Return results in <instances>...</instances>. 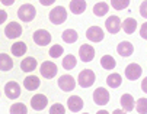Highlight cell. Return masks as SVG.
<instances>
[{
  "mask_svg": "<svg viewBox=\"0 0 147 114\" xmlns=\"http://www.w3.org/2000/svg\"><path fill=\"white\" fill-rule=\"evenodd\" d=\"M48 19L54 25H61V23H64V22L67 20V12H66V9L63 6H57V7H54L50 12Z\"/></svg>",
  "mask_w": 147,
  "mask_h": 114,
  "instance_id": "1",
  "label": "cell"
},
{
  "mask_svg": "<svg viewBox=\"0 0 147 114\" xmlns=\"http://www.w3.org/2000/svg\"><path fill=\"white\" fill-rule=\"evenodd\" d=\"M18 16H19V19L22 20V22H31L36 16V9L32 5H29V3L22 5V6L18 9Z\"/></svg>",
  "mask_w": 147,
  "mask_h": 114,
  "instance_id": "2",
  "label": "cell"
},
{
  "mask_svg": "<svg viewBox=\"0 0 147 114\" xmlns=\"http://www.w3.org/2000/svg\"><path fill=\"white\" fill-rule=\"evenodd\" d=\"M95 72L92 70H83L80 74H79V78H77V82L82 88H89L93 85L95 82Z\"/></svg>",
  "mask_w": 147,
  "mask_h": 114,
  "instance_id": "3",
  "label": "cell"
},
{
  "mask_svg": "<svg viewBox=\"0 0 147 114\" xmlns=\"http://www.w3.org/2000/svg\"><path fill=\"white\" fill-rule=\"evenodd\" d=\"M57 65L54 64V62H51V61H45V62H42L41 64V66H39V72H41V75H42L44 78H47V80H51V78H54L55 75H57Z\"/></svg>",
  "mask_w": 147,
  "mask_h": 114,
  "instance_id": "4",
  "label": "cell"
},
{
  "mask_svg": "<svg viewBox=\"0 0 147 114\" xmlns=\"http://www.w3.org/2000/svg\"><path fill=\"white\" fill-rule=\"evenodd\" d=\"M34 38V42L38 45V46H45V45H48L51 42V35L48 30H44V29H38L34 32L32 35Z\"/></svg>",
  "mask_w": 147,
  "mask_h": 114,
  "instance_id": "5",
  "label": "cell"
},
{
  "mask_svg": "<svg viewBox=\"0 0 147 114\" xmlns=\"http://www.w3.org/2000/svg\"><path fill=\"white\" fill-rule=\"evenodd\" d=\"M105 26H107V30H108L109 33L115 35V33H118V32L121 30L122 22H121V19H119L118 16H109V17L107 19V22H105Z\"/></svg>",
  "mask_w": 147,
  "mask_h": 114,
  "instance_id": "6",
  "label": "cell"
},
{
  "mask_svg": "<svg viewBox=\"0 0 147 114\" xmlns=\"http://www.w3.org/2000/svg\"><path fill=\"white\" fill-rule=\"evenodd\" d=\"M5 35L7 39H16L22 35V26L18 22H10L5 29Z\"/></svg>",
  "mask_w": 147,
  "mask_h": 114,
  "instance_id": "7",
  "label": "cell"
},
{
  "mask_svg": "<svg viewBox=\"0 0 147 114\" xmlns=\"http://www.w3.org/2000/svg\"><path fill=\"white\" fill-rule=\"evenodd\" d=\"M5 94L10 100H16L20 95V85L16 81H9L5 85Z\"/></svg>",
  "mask_w": 147,
  "mask_h": 114,
  "instance_id": "8",
  "label": "cell"
},
{
  "mask_svg": "<svg viewBox=\"0 0 147 114\" xmlns=\"http://www.w3.org/2000/svg\"><path fill=\"white\" fill-rule=\"evenodd\" d=\"M93 101L98 105H107L108 101H109V93L105 88H102V87L96 88L95 93H93Z\"/></svg>",
  "mask_w": 147,
  "mask_h": 114,
  "instance_id": "9",
  "label": "cell"
},
{
  "mask_svg": "<svg viewBox=\"0 0 147 114\" xmlns=\"http://www.w3.org/2000/svg\"><path fill=\"white\" fill-rule=\"evenodd\" d=\"M57 82H58L60 89L66 91V93H69V91H73L74 87H76V81H74V78H73L71 75H61Z\"/></svg>",
  "mask_w": 147,
  "mask_h": 114,
  "instance_id": "10",
  "label": "cell"
},
{
  "mask_svg": "<svg viewBox=\"0 0 147 114\" xmlns=\"http://www.w3.org/2000/svg\"><path fill=\"white\" fill-rule=\"evenodd\" d=\"M141 72H143V70L138 64H130L125 68V78L130 81H136L141 77Z\"/></svg>",
  "mask_w": 147,
  "mask_h": 114,
  "instance_id": "11",
  "label": "cell"
},
{
  "mask_svg": "<svg viewBox=\"0 0 147 114\" xmlns=\"http://www.w3.org/2000/svg\"><path fill=\"white\" fill-rule=\"evenodd\" d=\"M48 104V98L44 95V94H35L32 98H31V107L35 110V111H41L44 110Z\"/></svg>",
  "mask_w": 147,
  "mask_h": 114,
  "instance_id": "12",
  "label": "cell"
},
{
  "mask_svg": "<svg viewBox=\"0 0 147 114\" xmlns=\"http://www.w3.org/2000/svg\"><path fill=\"white\" fill-rule=\"evenodd\" d=\"M79 56L83 62H90L93 58H95V49L93 46H90V45L85 43V45H82L80 49H79Z\"/></svg>",
  "mask_w": 147,
  "mask_h": 114,
  "instance_id": "13",
  "label": "cell"
},
{
  "mask_svg": "<svg viewBox=\"0 0 147 114\" xmlns=\"http://www.w3.org/2000/svg\"><path fill=\"white\" fill-rule=\"evenodd\" d=\"M117 52H118L121 56L127 58V56H131V55H133V52H134V46H133V43H131V42L124 40V42H119V43H118Z\"/></svg>",
  "mask_w": 147,
  "mask_h": 114,
  "instance_id": "14",
  "label": "cell"
},
{
  "mask_svg": "<svg viewBox=\"0 0 147 114\" xmlns=\"http://www.w3.org/2000/svg\"><path fill=\"white\" fill-rule=\"evenodd\" d=\"M103 30L99 28V26H92L86 30V38L90 40V42H100L103 39Z\"/></svg>",
  "mask_w": 147,
  "mask_h": 114,
  "instance_id": "15",
  "label": "cell"
},
{
  "mask_svg": "<svg viewBox=\"0 0 147 114\" xmlns=\"http://www.w3.org/2000/svg\"><path fill=\"white\" fill-rule=\"evenodd\" d=\"M67 107L71 113H79L83 108V100L79 95H71L67 100Z\"/></svg>",
  "mask_w": 147,
  "mask_h": 114,
  "instance_id": "16",
  "label": "cell"
},
{
  "mask_svg": "<svg viewBox=\"0 0 147 114\" xmlns=\"http://www.w3.org/2000/svg\"><path fill=\"white\" fill-rule=\"evenodd\" d=\"M36 66H38V62L32 56L24 58V61L20 62V70H22L24 72H32L34 70H36Z\"/></svg>",
  "mask_w": 147,
  "mask_h": 114,
  "instance_id": "17",
  "label": "cell"
},
{
  "mask_svg": "<svg viewBox=\"0 0 147 114\" xmlns=\"http://www.w3.org/2000/svg\"><path fill=\"white\" fill-rule=\"evenodd\" d=\"M121 107L125 113H128V111H133L134 107H136V103H134V98L131 94H124L121 97Z\"/></svg>",
  "mask_w": 147,
  "mask_h": 114,
  "instance_id": "18",
  "label": "cell"
},
{
  "mask_svg": "<svg viewBox=\"0 0 147 114\" xmlns=\"http://www.w3.org/2000/svg\"><path fill=\"white\" fill-rule=\"evenodd\" d=\"M24 85H25V88H26L28 91H35V89L39 88L41 81H39V78L35 77V75H28V77L24 80Z\"/></svg>",
  "mask_w": 147,
  "mask_h": 114,
  "instance_id": "19",
  "label": "cell"
},
{
  "mask_svg": "<svg viewBox=\"0 0 147 114\" xmlns=\"http://www.w3.org/2000/svg\"><path fill=\"white\" fill-rule=\"evenodd\" d=\"M10 51H12L13 56H24L26 54V51H28V46L24 42H15L10 46Z\"/></svg>",
  "mask_w": 147,
  "mask_h": 114,
  "instance_id": "20",
  "label": "cell"
},
{
  "mask_svg": "<svg viewBox=\"0 0 147 114\" xmlns=\"http://www.w3.org/2000/svg\"><path fill=\"white\" fill-rule=\"evenodd\" d=\"M86 10V2L85 0H71L70 2V12L74 15H82Z\"/></svg>",
  "mask_w": 147,
  "mask_h": 114,
  "instance_id": "21",
  "label": "cell"
},
{
  "mask_svg": "<svg viewBox=\"0 0 147 114\" xmlns=\"http://www.w3.org/2000/svg\"><path fill=\"white\" fill-rule=\"evenodd\" d=\"M13 68V59L7 54H0V71H10Z\"/></svg>",
  "mask_w": 147,
  "mask_h": 114,
  "instance_id": "22",
  "label": "cell"
},
{
  "mask_svg": "<svg viewBox=\"0 0 147 114\" xmlns=\"http://www.w3.org/2000/svg\"><path fill=\"white\" fill-rule=\"evenodd\" d=\"M122 29H124L125 33H128V35L134 33L136 29H137V20L133 19V17H127L124 20V23H122Z\"/></svg>",
  "mask_w": 147,
  "mask_h": 114,
  "instance_id": "23",
  "label": "cell"
},
{
  "mask_svg": "<svg viewBox=\"0 0 147 114\" xmlns=\"http://www.w3.org/2000/svg\"><path fill=\"white\" fill-rule=\"evenodd\" d=\"M61 38L66 43H74L77 39H79V35L74 29H66L64 32L61 33Z\"/></svg>",
  "mask_w": 147,
  "mask_h": 114,
  "instance_id": "24",
  "label": "cell"
},
{
  "mask_svg": "<svg viewBox=\"0 0 147 114\" xmlns=\"http://www.w3.org/2000/svg\"><path fill=\"white\" fill-rule=\"evenodd\" d=\"M107 84H108V87H111V88H118V87L122 84V77H121L119 74H117V72H112L111 75H108Z\"/></svg>",
  "mask_w": 147,
  "mask_h": 114,
  "instance_id": "25",
  "label": "cell"
},
{
  "mask_svg": "<svg viewBox=\"0 0 147 114\" xmlns=\"http://www.w3.org/2000/svg\"><path fill=\"white\" fill-rule=\"evenodd\" d=\"M108 10H109V6H108V3H105V2L96 3V5L93 6V13H95V16H98V17L105 16V15L108 13Z\"/></svg>",
  "mask_w": 147,
  "mask_h": 114,
  "instance_id": "26",
  "label": "cell"
},
{
  "mask_svg": "<svg viewBox=\"0 0 147 114\" xmlns=\"http://www.w3.org/2000/svg\"><path fill=\"white\" fill-rule=\"evenodd\" d=\"M115 65H117V62H115L114 56H111V55L102 56V59H100V66L103 68V70H108V71H109V70H114Z\"/></svg>",
  "mask_w": 147,
  "mask_h": 114,
  "instance_id": "27",
  "label": "cell"
},
{
  "mask_svg": "<svg viewBox=\"0 0 147 114\" xmlns=\"http://www.w3.org/2000/svg\"><path fill=\"white\" fill-rule=\"evenodd\" d=\"M76 64H77V59H76L74 55H67L66 58H63V68L67 70V71L73 70V68L76 66Z\"/></svg>",
  "mask_w": 147,
  "mask_h": 114,
  "instance_id": "28",
  "label": "cell"
},
{
  "mask_svg": "<svg viewBox=\"0 0 147 114\" xmlns=\"http://www.w3.org/2000/svg\"><path fill=\"white\" fill-rule=\"evenodd\" d=\"M10 114H28V108L22 103H15L10 107Z\"/></svg>",
  "mask_w": 147,
  "mask_h": 114,
  "instance_id": "29",
  "label": "cell"
},
{
  "mask_svg": "<svg viewBox=\"0 0 147 114\" xmlns=\"http://www.w3.org/2000/svg\"><path fill=\"white\" fill-rule=\"evenodd\" d=\"M111 6L115 10H124L130 6V0H111Z\"/></svg>",
  "mask_w": 147,
  "mask_h": 114,
  "instance_id": "30",
  "label": "cell"
},
{
  "mask_svg": "<svg viewBox=\"0 0 147 114\" xmlns=\"http://www.w3.org/2000/svg\"><path fill=\"white\" fill-rule=\"evenodd\" d=\"M63 52H64V49H63V46H60V45H53V46L50 48V56L51 58H60L63 55Z\"/></svg>",
  "mask_w": 147,
  "mask_h": 114,
  "instance_id": "31",
  "label": "cell"
},
{
  "mask_svg": "<svg viewBox=\"0 0 147 114\" xmlns=\"http://www.w3.org/2000/svg\"><path fill=\"white\" fill-rule=\"evenodd\" d=\"M136 108L140 114H147V98H138L136 103Z\"/></svg>",
  "mask_w": 147,
  "mask_h": 114,
  "instance_id": "32",
  "label": "cell"
},
{
  "mask_svg": "<svg viewBox=\"0 0 147 114\" xmlns=\"http://www.w3.org/2000/svg\"><path fill=\"white\" fill-rule=\"evenodd\" d=\"M66 113V108L63 104L57 103V104H53L51 108H50V114H64Z\"/></svg>",
  "mask_w": 147,
  "mask_h": 114,
  "instance_id": "33",
  "label": "cell"
},
{
  "mask_svg": "<svg viewBox=\"0 0 147 114\" xmlns=\"http://www.w3.org/2000/svg\"><path fill=\"white\" fill-rule=\"evenodd\" d=\"M140 15L147 19V0H146V2H143L141 6H140Z\"/></svg>",
  "mask_w": 147,
  "mask_h": 114,
  "instance_id": "34",
  "label": "cell"
},
{
  "mask_svg": "<svg viewBox=\"0 0 147 114\" xmlns=\"http://www.w3.org/2000/svg\"><path fill=\"white\" fill-rule=\"evenodd\" d=\"M140 35H141V38H143V39H146V40H147V22L141 26V29H140Z\"/></svg>",
  "mask_w": 147,
  "mask_h": 114,
  "instance_id": "35",
  "label": "cell"
},
{
  "mask_svg": "<svg viewBox=\"0 0 147 114\" xmlns=\"http://www.w3.org/2000/svg\"><path fill=\"white\" fill-rule=\"evenodd\" d=\"M7 19V13L5 10H0V25L5 23V20Z\"/></svg>",
  "mask_w": 147,
  "mask_h": 114,
  "instance_id": "36",
  "label": "cell"
},
{
  "mask_svg": "<svg viewBox=\"0 0 147 114\" xmlns=\"http://www.w3.org/2000/svg\"><path fill=\"white\" fill-rule=\"evenodd\" d=\"M54 2L55 0H39V3L42 6H51V5H54Z\"/></svg>",
  "mask_w": 147,
  "mask_h": 114,
  "instance_id": "37",
  "label": "cell"
},
{
  "mask_svg": "<svg viewBox=\"0 0 147 114\" xmlns=\"http://www.w3.org/2000/svg\"><path fill=\"white\" fill-rule=\"evenodd\" d=\"M141 89H143V93H146V94H147V77L141 81Z\"/></svg>",
  "mask_w": 147,
  "mask_h": 114,
  "instance_id": "38",
  "label": "cell"
},
{
  "mask_svg": "<svg viewBox=\"0 0 147 114\" xmlns=\"http://www.w3.org/2000/svg\"><path fill=\"white\" fill-rule=\"evenodd\" d=\"M0 2H2L5 6H12L15 3V0H0Z\"/></svg>",
  "mask_w": 147,
  "mask_h": 114,
  "instance_id": "39",
  "label": "cell"
},
{
  "mask_svg": "<svg viewBox=\"0 0 147 114\" xmlns=\"http://www.w3.org/2000/svg\"><path fill=\"white\" fill-rule=\"evenodd\" d=\"M112 114H127L124 110H114V113Z\"/></svg>",
  "mask_w": 147,
  "mask_h": 114,
  "instance_id": "40",
  "label": "cell"
},
{
  "mask_svg": "<svg viewBox=\"0 0 147 114\" xmlns=\"http://www.w3.org/2000/svg\"><path fill=\"white\" fill-rule=\"evenodd\" d=\"M96 114H109V113H108L107 110H100V111H98Z\"/></svg>",
  "mask_w": 147,
  "mask_h": 114,
  "instance_id": "41",
  "label": "cell"
},
{
  "mask_svg": "<svg viewBox=\"0 0 147 114\" xmlns=\"http://www.w3.org/2000/svg\"><path fill=\"white\" fill-rule=\"evenodd\" d=\"M83 114H89V113H83Z\"/></svg>",
  "mask_w": 147,
  "mask_h": 114,
  "instance_id": "42",
  "label": "cell"
}]
</instances>
